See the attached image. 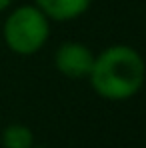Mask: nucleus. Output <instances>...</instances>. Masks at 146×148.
<instances>
[{"mask_svg": "<svg viewBox=\"0 0 146 148\" xmlns=\"http://www.w3.org/2000/svg\"><path fill=\"white\" fill-rule=\"evenodd\" d=\"M54 64L60 72L68 78H82L88 76L94 64L92 52L84 44L78 42H64L60 44L54 56Z\"/></svg>", "mask_w": 146, "mask_h": 148, "instance_id": "obj_3", "label": "nucleus"}, {"mask_svg": "<svg viewBox=\"0 0 146 148\" xmlns=\"http://www.w3.org/2000/svg\"><path fill=\"white\" fill-rule=\"evenodd\" d=\"M6 44L16 54H34L48 38V18L36 6H22L14 10L4 24Z\"/></svg>", "mask_w": 146, "mask_h": 148, "instance_id": "obj_2", "label": "nucleus"}, {"mask_svg": "<svg viewBox=\"0 0 146 148\" xmlns=\"http://www.w3.org/2000/svg\"><path fill=\"white\" fill-rule=\"evenodd\" d=\"M32 140L34 136L30 128H26L22 124H12L2 134V142L6 148H32Z\"/></svg>", "mask_w": 146, "mask_h": 148, "instance_id": "obj_5", "label": "nucleus"}, {"mask_svg": "<svg viewBox=\"0 0 146 148\" xmlns=\"http://www.w3.org/2000/svg\"><path fill=\"white\" fill-rule=\"evenodd\" d=\"M10 2H12V0H0V10L8 8V6H10Z\"/></svg>", "mask_w": 146, "mask_h": 148, "instance_id": "obj_6", "label": "nucleus"}, {"mask_svg": "<svg viewBox=\"0 0 146 148\" xmlns=\"http://www.w3.org/2000/svg\"><path fill=\"white\" fill-rule=\"evenodd\" d=\"M144 60L130 46H110L94 58L90 84L102 98L126 100L134 96L144 82Z\"/></svg>", "mask_w": 146, "mask_h": 148, "instance_id": "obj_1", "label": "nucleus"}, {"mask_svg": "<svg viewBox=\"0 0 146 148\" xmlns=\"http://www.w3.org/2000/svg\"><path fill=\"white\" fill-rule=\"evenodd\" d=\"M92 0H36L38 8L44 12L46 18L52 20H72L76 16H80Z\"/></svg>", "mask_w": 146, "mask_h": 148, "instance_id": "obj_4", "label": "nucleus"}]
</instances>
